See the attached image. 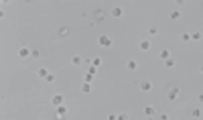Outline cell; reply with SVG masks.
<instances>
[{"label":"cell","instance_id":"13","mask_svg":"<svg viewBox=\"0 0 203 120\" xmlns=\"http://www.w3.org/2000/svg\"><path fill=\"white\" fill-rule=\"evenodd\" d=\"M81 92H83V94H89V92H92V84H89V82H83Z\"/></svg>","mask_w":203,"mask_h":120},{"label":"cell","instance_id":"19","mask_svg":"<svg viewBox=\"0 0 203 120\" xmlns=\"http://www.w3.org/2000/svg\"><path fill=\"white\" fill-rule=\"evenodd\" d=\"M148 33H150L152 37H154V35H159V27H156V25H152V27L148 29Z\"/></svg>","mask_w":203,"mask_h":120},{"label":"cell","instance_id":"12","mask_svg":"<svg viewBox=\"0 0 203 120\" xmlns=\"http://www.w3.org/2000/svg\"><path fill=\"white\" fill-rule=\"evenodd\" d=\"M81 63H83V57H81V55H73V57H71V65L77 67V65H81Z\"/></svg>","mask_w":203,"mask_h":120},{"label":"cell","instance_id":"30","mask_svg":"<svg viewBox=\"0 0 203 120\" xmlns=\"http://www.w3.org/2000/svg\"><path fill=\"white\" fill-rule=\"evenodd\" d=\"M146 120H154V116H152V118H146Z\"/></svg>","mask_w":203,"mask_h":120},{"label":"cell","instance_id":"26","mask_svg":"<svg viewBox=\"0 0 203 120\" xmlns=\"http://www.w3.org/2000/svg\"><path fill=\"white\" fill-rule=\"evenodd\" d=\"M159 120H169V114H167V112H163V114H159Z\"/></svg>","mask_w":203,"mask_h":120},{"label":"cell","instance_id":"1","mask_svg":"<svg viewBox=\"0 0 203 120\" xmlns=\"http://www.w3.org/2000/svg\"><path fill=\"white\" fill-rule=\"evenodd\" d=\"M179 96H181V88H179V86H171L169 92H167V98H169L171 102H177Z\"/></svg>","mask_w":203,"mask_h":120},{"label":"cell","instance_id":"18","mask_svg":"<svg viewBox=\"0 0 203 120\" xmlns=\"http://www.w3.org/2000/svg\"><path fill=\"white\" fill-rule=\"evenodd\" d=\"M165 65H167V67L171 69V67H175V65H177V61H175V59L171 57V59H167V61H165Z\"/></svg>","mask_w":203,"mask_h":120},{"label":"cell","instance_id":"4","mask_svg":"<svg viewBox=\"0 0 203 120\" xmlns=\"http://www.w3.org/2000/svg\"><path fill=\"white\" fill-rule=\"evenodd\" d=\"M63 102H65V98H63V94H55L53 98H51V104H53L55 108H57V106H61Z\"/></svg>","mask_w":203,"mask_h":120},{"label":"cell","instance_id":"24","mask_svg":"<svg viewBox=\"0 0 203 120\" xmlns=\"http://www.w3.org/2000/svg\"><path fill=\"white\" fill-rule=\"evenodd\" d=\"M118 120H130V116L126 112H122V114H118Z\"/></svg>","mask_w":203,"mask_h":120},{"label":"cell","instance_id":"29","mask_svg":"<svg viewBox=\"0 0 203 120\" xmlns=\"http://www.w3.org/2000/svg\"><path fill=\"white\" fill-rule=\"evenodd\" d=\"M199 71H201V73H203V65H201V67H199Z\"/></svg>","mask_w":203,"mask_h":120},{"label":"cell","instance_id":"23","mask_svg":"<svg viewBox=\"0 0 203 120\" xmlns=\"http://www.w3.org/2000/svg\"><path fill=\"white\" fill-rule=\"evenodd\" d=\"M100 63H102V59H100V57H94V59H92V65H94V67H98Z\"/></svg>","mask_w":203,"mask_h":120},{"label":"cell","instance_id":"17","mask_svg":"<svg viewBox=\"0 0 203 120\" xmlns=\"http://www.w3.org/2000/svg\"><path fill=\"white\" fill-rule=\"evenodd\" d=\"M191 118H201V110L199 108H193L191 110Z\"/></svg>","mask_w":203,"mask_h":120},{"label":"cell","instance_id":"7","mask_svg":"<svg viewBox=\"0 0 203 120\" xmlns=\"http://www.w3.org/2000/svg\"><path fill=\"white\" fill-rule=\"evenodd\" d=\"M142 112H144V116H146V118H152V116L156 114V108H154V106H144V110H142Z\"/></svg>","mask_w":203,"mask_h":120},{"label":"cell","instance_id":"8","mask_svg":"<svg viewBox=\"0 0 203 120\" xmlns=\"http://www.w3.org/2000/svg\"><path fill=\"white\" fill-rule=\"evenodd\" d=\"M49 73H51V71H49L47 67H39V69H37V76H39L41 80H47V76H49Z\"/></svg>","mask_w":203,"mask_h":120},{"label":"cell","instance_id":"10","mask_svg":"<svg viewBox=\"0 0 203 120\" xmlns=\"http://www.w3.org/2000/svg\"><path fill=\"white\" fill-rule=\"evenodd\" d=\"M169 18H171V20H179V18H181V10H179V8H173V10L169 12Z\"/></svg>","mask_w":203,"mask_h":120},{"label":"cell","instance_id":"31","mask_svg":"<svg viewBox=\"0 0 203 120\" xmlns=\"http://www.w3.org/2000/svg\"><path fill=\"white\" fill-rule=\"evenodd\" d=\"M201 8H203V4H201Z\"/></svg>","mask_w":203,"mask_h":120},{"label":"cell","instance_id":"5","mask_svg":"<svg viewBox=\"0 0 203 120\" xmlns=\"http://www.w3.org/2000/svg\"><path fill=\"white\" fill-rule=\"evenodd\" d=\"M33 55V51L29 49V47H20V49H18V57L20 59H27V57H31Z\"/></svg>","mask_w":203,"mask_h":120},{"label":"cell","instance_id":"16","mask_svg":"<svg viewBox=\"0 0 203 120\" xmlns=\"http://www.w3.org/2000/svg\"><path fill=\"white\" fill-rule=\"evenodd\" d=\"M161 59H163V61L171 59V51H169V49H163V51H161Z\"/></svg>","mask_w":203,"mask_h":120},{"label":"cell","instance_id":"25","mask_svg":"<svg viewBox=\"0 0 203 120\" xmlns=\"http://www.w3.org/2000/svg\"><path fill=\"white\" fill-rule=\"evenodd\" d=\"M104 18V12L102 10H96V20H102Z\"/></svg>","mask_w":203,"mask_h":120},{"label":"cell","instance_id":"27","mask_svg":"<svg viewBox=\"0 0 203 120\" xmlns=\"http://www.w3.org/2000/svg\"><path fill=\"white\" fill-rule=\"evenodd\" d=\"M197 102H199V104H203V92H201V94L197 96Z\"/></svg>","mask_w":203,"mask_h":120},{"label":"cell","instance_id":"9","mask_svg":"<svg viewBox=\"0 0 203 120\" xmlns=\"http://www.w3.org/2000/svg\"><path fill=\"white\" fill-rule=\"evenodd\" d=\"M126 69H128V71H136V69H138V61L128 59V61H126Z\"/></svg>","mask_w":203,"mask_h":120},{"label":"cell","instance_id":"20","mask_svg":"<svg viewBox=\"0 0 203 120\" xmlns=\"http://www.w3.org/2000/svg\"><path fill=\"white\" fill-rule=\"evenodd\" d=\"M96 73H98V67H94V65H92V67L87 69V76H92V78H94Z\"/></svg>","mask_w":203,"mask_h":120},{"label":"cell","instance_id":"15","mask_svg":"<svg viewBox=\"0 0 203 120\" xmlns=\"http://www.w3.org/2000/svg\"><path fill=\"white\" fill-rule=\"evenodd\" d=\"M201 39H203V33H201V31H195V33L191 35V41H201Z\"/></svg>","mask_w":203,"mask_h":120},{"label":"cell","instance_id":"21","mask_svg":"<svg viewBox=\"0 0 203 120\" xmlns=\"http://www.w3.org/2000/svg\"><path fill=\"white\" fill-rule=\"evenodd\" d=\"M181 41H183V43H189V41H191V35H189V33H183V35H181Z\"/></svg>","mask_w":203,"mask_h":120},{"label":"cell","instance_id":"3","mask_svg":"<svg viewBox=\"0 0 203 120\" xmlns=\"http://www.w3.org/2000/svg\"><path fill=\"white\" fill-rule=\"evenodd\" d=\"M122 14H124V8H122V6H112V8H110V16L122 18Z\"/></svg>","mask_w":203,"mask_h":120},{"label":"cell","instance_id":"28","mask_svg":"<svg viewBox=\"0 0 203 120\" xmlns=\"http://www.w3.org/2000/svg\"><path fill=\"white\" fill-rule=\"evenodd\" d=\"M108 120H118V116H116V114H110V116H108Z\"/></svg>","mask_w":203,"mask_h":120},{"label":"cell","instance_id":"2","mask_svg":"<svg viewBox=\"0 0 203 120\" xmlns=\"http://www.w3.org/2000/svg\"><path fill=\"white\" fill-rule=\"evenodd\" d=\"M112 43H114V39H112L110 35H100L98 37V45L100 47H112Z\"/></svg>","mask_w":203,"mask_h":120},{"label":"cell","instance_id":"14","mask_svg":"<svg viewBox=\"0 0 203 120\" xmlns=\"http://www.w3.org/2000/svg\"><path fill=\"white\" fill-rule=\"evenodd\" d=\"M57 35H59V37H61V39H65V37H67V35H69V29H67V27H61V29H59V33H57Z\"/></svg>","mask_w":203,"mask_h":120},{"label":"cell","instance_id":"11","mask_svg":"<svg viewBox=\"0 0 203 120\" xmlns=\"http://www.w3.org/2000/svg\"><path fill=\"white\" fill-rule=\"evenodd\" d=\"M138 47H140V51H148V49H150V41H148V39H142V41L138 43Z\"/></svg>","mask_w":203,"mask_h":120},{"label":"cell","instance_id":"22","mask_svg":"<svg viewBox=\"0 0 203 120\" xmlns=\"http://www.w3.org/2000/svg\"><path fill=\"white\" fill-rule=\"evenodd\" d=\"M45 82H47V84H53V82H55V73H49V76H47V80H45Z\"/></svg>","mask_w":203,"mask_h":120},{"label":"cell","instance_id":"6","mask_svg":"<svg viewBox=\"0 0 203 120\" xmlns=\"http://www.w3.org/2000/svg\"><path fill=\"white\" fill-rule=\"evenodd\" d=\"M138 88H140V92H144V94H146V92H150V90H152V84H150L148 80H142V82L138 84Z\"/></svg>","mask_w":203,"mask_h":120}]
</instances>
